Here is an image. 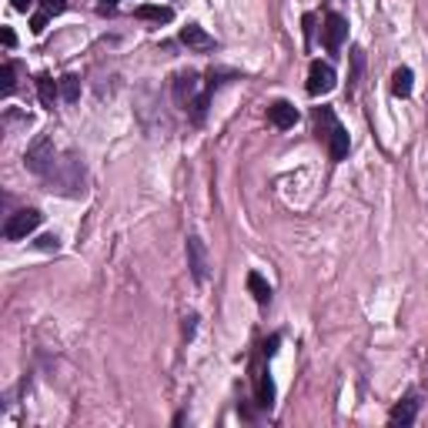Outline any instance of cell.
Returning a JSON list of instances; mask_svg holds the SVG:
<instances>
[{"instance_id":"1","label":"cell","mask_w":428,"mask_h":428,"mask_svg":"<svg viewBox=\"0 0 428 428\" xmlns=\"http://www.w3.org/2000/svg\"><path fill=\"white\" fill-rule=\"evenodd\" d=\"M40 221H44V214L34 211V208H24V211H17L7 218V225H4V238L7 241H24L30 231H37Z\"/></svg>"},{"instance_id":"2","label":"cell","mask_w":428,"mask_h":428,"mask_svg":"<svg viewBox=\"0 0 428 428\" xmlns=\"http://www.w3.org/2000/svg\"><path fill=\"white\" fill-rule=\"evenodd\" d=\"M27 167L34 171V174H47L54 167V141L47 138V134H40V138H34V144L27 148L24 154Z\"/></svg>"},{"instance_id":"3","label":"cell","mask_w":428,"mask_h":428,"mask_svg":"<svg viewBox=\"0 0 428 428\" xmlns=\"http://www.w3.org/2000/svg\"><path fill=\"white\" fill-rule=\"evenodd\" d=\"M335 67L325 61H311V67H308V94L311 97H321V94H328V90H335Z\"/></svg>"},{"instance_id":"4","label":"cell","mask_w":428,"mask_h":428,"mask_svg":"<svg viewBox=\"0 0 428 428\" xmlns=\"http://www.w3.org/2000/svg\"><path fill=\"white\" fill-rule=\"evenodd\" d=\"M188 268L198 285L208 281V248H204L201 238H188Z\"/></svg>"},{"instance_id":"5","label":"cell","mask_w":428,"mask_h":428,"mask_svg":"<svg viewBox=\"0 0 428 428\" xmlns=\"http://www.w3.org/2000/svg\"><path fill=\"white\" fill-rule=\"evenodd\" d=\"M345 37H348V20H345L341 13H328L325 17V47L331 54L341 51Z\"/></svg>"},{"instance_id":"6","label":"cell","mask_w":428,"mask_h":428,"mask_svg":"<svg viewBox=\"0 0 428 428\" xmlns=\"http://www.w3.org/2000/svg\"><path fill=\"white\" fill-rule=\"evenodd\" d=\"M198 88H201V81H198V74H194V71H188V74H177V81H174V101H177V107H191V104H194V97H198Z\"/></svg>"},{"instance_id":"7","label":"cell","mask_w":428,"mask_h":428,"mask_svg":"<svg viewBox=\"0 0 428 428\" xmlns=\"http://www.w3.org/2000/svg\"><path fill=\"white\" fill-rule=\"evenodd\" d=\"M181 44H188L191 51H211L214 47V37L204 30V27L198 24H188V27H181Z\"/></svg>"},{"instance_id":"8","label":"cell","mask_w":428,"mask_h":428,"mask_svg":"<svg viewBox=\"0 0 428 428\" xmlns=\"http://www.w3.org/2000/svg\"><path fill=\"white\" fill-rule=\"evenodd\" d=\"M268 117H271V124L281 127V131H288V127L298 124V111H295V104H288V101H275L268 107Z\"/></svg>"},{"instance_id":"9","label":"cell","mask_w":428,"mask_h":428,"mask_svg":"<svg viewBox=\"0 0 428 428\" xmlns=\"http://www.w3.org/2000/svg\"><path fill=\"white\" fill-rule=\"evenodd\" d=\"M138 20H148V24H171L174 20V11L171 7H164V4H141L138 11H134Z\"/></svg>"},{"instance_id":"10","label":"cell","mask_w":428,"mask_h":428,"mask_svg":"<svg viewBox=\"0 0 428 428\" xmlns=\"http://www.w3.org/2000/svg\"><path fill=\"white\" fill-rule=\"evenodd\" d=\"M348 148H352L348 131L338 124L331 134H328V154H331V161H345V157H348Z\"/></svg>"},{"instance_id":"11","label":"cell","mask_w":428,"mask_h":428,"mask_svg":"<svg viewBox=\"0 0 428 428\" xmlns=\"http://www.w3.org/2000/svg\"><path fill=\"white\" fill-rule=\"evenodd\" d=\"M415 418H418V402H415V398H405L402 405H395V408H391L388 422L398 428V425H412Z\"/></svg>"},{"instance_id":"12","label":"cell","mask_w":428,"mask_h":428,"mask_svg":"<svg viewBox=\"0 0 428 428\" xmlns=\"http://www.w3.org/2000/svg\"><path fill=\"white\" fill-rule=\"evenodd\" d=\"M37 94L44 107H54V101L61 97V81H54L51 74H40L37 77Z\"/></svg>"},{"instance_id":"13","label":"cell","mask_w":428,"mask_h":428,"mask_svg":"<svg viewBox=\"0 0 428 428\" xmlns=\"http://www.w3.org/2000/svg\"><path fill=\"white\" fill-rule=\"evenodd\" d=\"M248 291L254 295V302H258V304L271 302V285H268V281L258 275V271H251V275H248Z\"/></svg>"},{"instance_id":"14","label":"cell","mask_w":428,"mask_h":428,"mask_svg":"<svg viewBox=\"0 0 428 428\" xmlns=\"http://www.w3.org/2000/svg\"><path fill=\"white\" fill-rule=\"evenodd\" d=\"M315 127H318V138L328 141V134L338 127V117H335V111H331V107H318V111H315Z\"/></svg>"},{"instance_id":"15","label":"cell","mask_w":428,"mask_h":428,"mask_svg":"<svg viewBox=\"0 0 428 428\" xmlns=\"http://www.w3.org/2000/svg\"><path fill=\"white\" fill-rule=\"evenodd\" d=\"M391 94H395V97H408V94H412V71H408V67H398V71L391 74Z\"/></svg>"},{"instance_id":"16","label":"cell","mask_w":428,"mask_h":428,"mask_svg":"<svg viewBox=\"0 0 428 428\" xmlns=\"http://www.w3.org/2000/svg\"><path fill=\"white\" fill-rule=\"evenodd\" d=\"M77 97H81V77H77V74H64L61 77V101L74 104Z\"/></svg>"},{"instance_id":"17","label":"cell","mask_w":428,"mask_h":428,"mask_svg":"<svg viewBox=\"0 0 428 428\" xmlns=\"http://www.w3.org/2000/svg\"><path fill=\"white\" fill-rule=\"evenodd\" d=\"M258 405L261 408H271L275 405V381L268 375H258Z\"/></svg>"},{"instance_id":"18","label":"cell","mask_w":428,"mask_h":428,"mask_svg":"<svg viewBox=\"0 0 428 428\" xmlns=\"http://www.w3.org/2000/svg\"><path fill=\"white\" fill-rule=\"evenodd\" d=\"M208 101H211V90L198 94V97H194V104L188 107V111H191V121H194V124H201V121H204V114H208Z\"/></svg>"},{"instance_id":"19","label":"cell","mask_w":428,"mask_h":428,"mask_svg":"<svg viewBox=\"0 0 428 428\" xmlns=\"http://www.w3.org/2000/svg\"><path fill=\"white\" fill-rule=\"evenodd\" d=\"M0 94H4V97L13 94V64H4V67H0Z\"/></svg>"},{"instance_id":"20","label":"cell","mask_w":428,"mask_h":428,"mask_svg":"<svg viewBox=\"0 0 428 428\" xmlns=\"http://www.w3.org/2000/svg\"><path fill=\"white\" fill-rule=\"evenodd\" d=\"M40 11L51 13V17H57V13L67 11V0H40Z\"/></svg>"},{"instance_id":"21","label":"cell","mask_w":428,"mask_h":428,"mask_svg":"<svg viewBox=\"0 0 428 428\" xmlns=\"http://www.w3.org/2000/svg\"><path fill=\"white\" fill-rule=\"evenodd\" d=\"M47 20H51V13H34V17H30V30H34V34H44V30H47Z\"/></svg>"},{"instance_id":"22","label":"cell","mask_w":428,"mask_h":428,"mask_svg":"<svg viewBox=\"0 0 428 428\" xmlns=\"http://www.w3.org/2000/svg\"><path fill=\"white\" fill-rule=\"evenodd\" d=\"M57 244H61L57 234H44V238L37 241V248H44V251H57Z\"/></svg>"},{"instance_id":"23","label":"cell","mask_w":428,"mask_h":428,"mask_svg":"<svg viewBox=\"0 0 428 428\" xmlns=\"http://www.w3.org/2000/svg\"><path fill=\"white\" fill-rule=\"evenodd\" d=\"M304 40H308V44H311V34H315V13H304Z\"/></svg>"},{"instance_id":"24","label":"cell","mask_w":428,"mask_h":428,"mask_svg":"<svg viewBox=\"0 0 428 428\" xmlns=\"http://www.w3.org/2000/svg\"><path fill=\"white\" fill-rule=\"evenodd\" d=\"M11 4H13V11L27 13V11H30V7H34V4H37V0H11Z\"/></svg>"},{"instance_id":"25","label":"cell","mask_w":428,"mask_h":428,"mask_svg":"<svg viewBox=\"0 0 428 428\" xmlns=\"http://www.w3.org/2000/svg\"><path fill=\"white\" fill-rule=\"evenodd\" d=\"M97 11H101V13H114V11H117V0H101V4H97Z\"/></svg>"},{"instance_id":"26","label":"cell","mask_w":428,"mask_h":428,"mask_svg":"<svg viewBox=\"0 0 428 428\" xmlns=\"http://www.w3.org/2000/svg\"><path fill=\"white\" fill-rule=\"evenodd\" d=\"M0 37H4V44H7V47H13V44H17V34H13L11 27H4V34H0Z\"/></svg>"},{"instance_id":"27","label":"cell","mask_w":428,"mask_h":428,"mask_svg":"<svg viewBox=\"0 0 428 428\" xmlns=\"http://www.w3.org/2000/svg\"><path fill=\"white\" fill-rule=\"evenodd\" d=\"M278 345H281V338H278V335H275L271 341H265V355H275V352H278Z\"/></svg>"}]
</instances>
